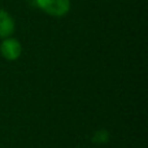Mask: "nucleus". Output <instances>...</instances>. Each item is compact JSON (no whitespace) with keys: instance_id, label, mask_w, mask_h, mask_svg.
<instances>
[{"instance_id":"nucleus-3","label":"nucleus","mask_w":148,"mask_h":148,"mask_svg":"<svg viewBox=\"0 0 148 148\" xmlns=\"http://www.w3.org/2000/svg\"><path fill=\"white\" fill-rule=\"evenodd\" d=\"M14 31V21L8 12L0 9V38H8Z\"/></svg>"},{"instance_id":"nucleus-2","label":"nucleus","mask_w":148,"mask_h":148,"mask_svg":"<svg viewBox=\"0 0 148 148\" xmlns=\"http://www.w3.org/2000/svg\"><path fill=\"white\" fill-rule=\"evenodd\" d=\"M22 53V46L14 38H5L0 43V55L8 61H16Z\"/></svg>"},{"instance_id":"nucleus-1","label":"nucleus","mask_w":148,"mask_h":148,"mask_svg":"<svg viewBox=\"0 0 148 148\" xmlns=\"http://www.w3.org/2000/svg\"><path fill=\"white\" fill-rule=\"evenodd\" d=\"M35 4L39 9L55 17L65 16L70 9V0H35Z\"/></svg>"},{"instance_id":"nucleus-4","label":"nucleus","mask_w":148,"mask_h":148,"mask_svg":"<svg viewBox=\"0 0 148 148\" xmlns=\"http://www.w3.org/2000/svg\"><path fill=\"white\" fill-rule=\"evenodd\" d=\"M108 140H109V133L104 129L97 130L92 136V142H95V143H107Z\"/></svg>"}]
</instances>
